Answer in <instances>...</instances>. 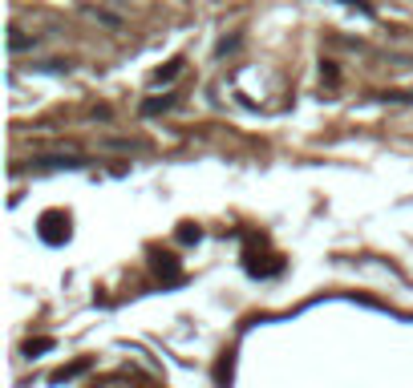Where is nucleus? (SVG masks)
Here are the masks:
<instances>
[{
  "mask_svg": "<svg viewBox=\"0 0 413 388\" xmlns=\"http://www.w3.org/2000/svg\"><path fill=\"white\" fill-rule=\"evenodd\" d=\"M179 73H183V57L166 61V69H158V73H154V86H166V81H175Z\"/></svg>",
  "mask_w": 413,
  "mask_h": 388,
  "instance_id": "2",
  "label": "nucleus"
},
{
  "mask_svg": "<svg viewBox=\"0 0 413 388\" xmlns=\"http://www.w3.org/2000/svg\"><path fill=\"white\" fill-rule=\"evenodd\" d=\"M41 239L45 243H65L69 239V215H61V211H49L45 218H41Z\"/></svg>",
  "mask_w": 413,
  "mask_h": 388,
  "instance_id": "1",
  "label": "nucleus"
},
{
  "mask_svg": "<svg viewBox=\"0 0 413 388\" xmlns=\"http://www.w3.org/2000/svg\"><path fill=\"white\" fill-rule=\"evenodd\" d=\"M45 348H53V340H37V344H29V356H33V352H45Z\"/></svg>",
  "mask_w": 413,
  "mask_h": 388,
  "instance_id": "7",
  "label": "nucleus"
},
{
  "mask_svg": "<svg viewBox=\"0 0 413 388\" xmlns=\"http://www.w3.org/2000/svg\"><path fill=\"white\" fill-rule=\"evenodd\" d=\"M154 267H158L162 279H171V283L179 279V263H175V255H158V259H154Z\"/></svg>",
  "mask_w": 413,
  "mask_h": 388,
  "instance_id": "3",
  "label": "nucleus"
},
{
  "mask_svg": "<svg viewBox=\"0 0 413 388\" xmlns=\"http://www.w3.org/2000/svg\"><path fill=\"white\" fill-rule=\"evenodd\" d=\"M179 239H183V243H199V239H203V231H199V227H183V231H179Z\"/></svg>",
  "mask_w": 413,
  "mask_h": 388,
  "instance_id": "6",
  "label": "nucleus"
},
{
  "mask_svg": "<svg viewBox=\"0 0 413 388\" xmlns=\"http://www.w3.org/2000/svg\"><path fill=\"white\" fill-rule=\"evenodd\" d=\"M90 368V360H77V364H69V368H61V372H53V385H65V380H73V376H82Z\"/></svg>",
  "mask_w": 413,
  "mask_h": 388,
  "instance_id": "4",
  "label": "nucleus"
},
{
  "mask_svg": "<svg viewBox=\"0 0 413 388\" xmlns=\"http://www.w3.org/2000/svg\"><path fill=\"white\" fill-rule=\"evenodd\" d=\"M171 105H175V97H154V101L142 105V114H162V109H171Z\"/></svg>",
  "mask_w": 413,
  "mask_h": 388,
  "instance_id": "5",
  "label": "nucleus"
}]
</instances>
